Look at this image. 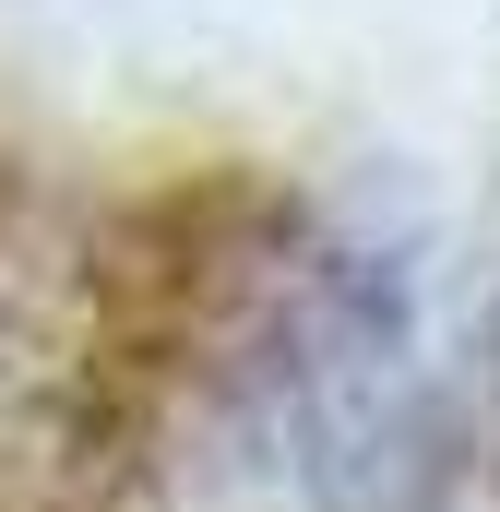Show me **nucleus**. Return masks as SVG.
Listing matches in <instances>:
<instances>
[{
  "mask_svg": "<svg viewBox=\"0 0 500 512\" xmlns=\"http://www.w3.org/2000/svg\"><path fill=\"white\" fill-rule=\"evenodd\" d=\"M429 405L417 262L381 239H310L191 382L179 512H405L441 441Z\"/></svg>",
  "mask_w": 500,
  "mask_h": 512,
  "instance_id": "obj_1",
  "label": "nucleus"
}]
</instances>
